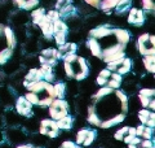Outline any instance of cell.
<instances>
[{
	"label": "cell",
	"mask_w": 155,
	"mask_h": 148,
	"mask_svg": "<svg viewBox=\"0 0 155 148\" xmlns=\"http://www.w3.org/2000/svg\"><path fill=\"white\" fill-rule=\"evenodd\" d=\"M127 113V95L119 88L102 86L93 95L88 107V122L101 129H110L123 122Z\"/></svg>",
	"instance_id": "obj_1"
},
{
	"label": "cell",
	"mask_w": 155,
	"mask_h": 148,
	"mask_svg": "<svg viewBox=\"0 0 155 148\" xmlns=\"http://www.w3.org/2000/svg\"><path fill=\"white\" fill-rule=\"evenodd\" d=\"M60 148H80V146H79V144H76V143H74V142L66 140V142L62 143Z\"/></svg>",
	"instance_id": "obj_35"
},
{
	"label": "cell",
	"mask_w": 155,
	"mask_h": 148,
	"mask_svg": "<svg viewBox=\"0 0 155 148\" xmlns=\"http://www.w3.org/2000/svg\"><path fill=\"white\" fill-rule=\"evenodd\" d=\"M62 58H64L65 73L67 77L74 78L76 81H83L89 76V68L84 57L71 53Z\"/></svg>",
	"instance_id": "obj_4"
},
{
	"label": "cell",
	"mask_w": 155,
	"mask_h": 148,
	"mask_svg": "<svg viewBox=\"0 0 155 148\" xmlns=\"http://www.w3.org/2000/svg\"><path fill=\"white\" fill-rule=\"evenodd\" d=\"M128 148H138L136 144H133V143H128Z\"/></svg>",
	"instance_id": "obj_38"
},
{
	"label": "cell",
	"mask_w": 155,
	"mask_h": 148,
	"mask_svg": "<svg viewBox=\"0 0 155 148\" xmlns=\"http://www.w3.org/2000/svg\"><path fill=\"white\" fill-rule=\"evenodd\" d=\"M154 95H155L154 88H141L138 92V97H140V101H141V105L143 108H147L150 101L154 100Z\"/></svg>",
	"instance_id": "obj_17"
},
{
	"label": "cell",
	"mask_w": 155,
	"mask_h": 148,
	"mask_svg": "<svg viewBox=\"0 0 155 148\" xmlns=\"http://www.w3.org/2000/svg\"><path fill=\"white\" fill-rule=\"evenodd\" d=\"M17 148H34L31 144H22V146H18Z\"/></svg>",
	"instance_id": "obj_37"
},
{
	"label": "cell",
	"mask_w": 155,
	"mask_h": 148,
	"mask_svg": "<svg viewBox=\"0 0 155 148\" xmlns=\"http://www.w3.org/2000/svg\"><path fill=\"white\" fill-rule=\"evenodd\" d=\"M40 72H41V76H43V79H44V81L49 82V83L53 81V78H54V73H53V66L47 65V64H41Z\"/></svg>",
	"instance_id": "obj_23"
},
{
	"label": "cell",
	"mask_w": 155,
	"mask_h": 148,
	"mask_svg": "<svg viewBox=\"0 0 155 148\" xmlns=\"http://www.w3.org/2000/svg\"><path fill=\"white\" fill-rule=\"evenodd\" d=\"M97 136V131L93 130V129H81L78 131L76 134V144L79 146H85L88 147L91 146L92 143H93V140L96 139Z\"/></svg>",
	"instance_id": "obj_9"
},
{
	"label": "cell",
	"mask_w": 155,
	"mask_h": 148,
	"mask_svg": "<svg viewBox=\"0 0 155 148\" xmlns=\"http://www.w3.org/2000/svg\"><path fill=\"white\" fill-rule=\"evenodd\" d=\"M153 132H154V129L145 126L142 123L136 127V136L141 138V139H153Z\"/></svg>",
	"instance_id": "obj_20"
},
{
	"label": "cell",
	"mask_w": 155,
	"mask_h": 148,
	"mask_svg": "<svg viewBox=\"0 0 155 148\" xmlns=\"http://www.w3.org/2000/svg\"><path fill=\"white\" fill-rule=\"evenodd\" d=\"M76 48H78V46L75 43H65V44H62V46H60L58 49H57L58 53H60V58L65 57L67 55H71V53H75Z\"/></svg>",
	"instance_id": "obj_21"
},
{
	"label": "cell",
	"mask_w": 155,
	"mask_h": 148,
	"mask_svg": "<svg viewBox=\"0 0 155 148\" xmlns=\"http://www.w3.org/2000/svg\"><path fill=\"white\" fill-rule=\"evenodd\" d=\"M142 5L146 11H154V5H155V2L154 0H142Z\"/></svg>",
	"instance_id": "obj_34"
},
{
	"label": "cell",
	"mask_w": 155,
	"mask_h": 148,
	"mask_svg": "<svg viewBox=\"0 0 155 148\" xmlns=\"http://www.w3.org/2000/svg\"><path fill=\"white\" fill-rule=\"evenodd\" d=\"M54 33H67V25L60 18L53 22V34Z\"/></svg>",
	"instance_id": "obj_29"
},
{
	"label": "cell",
	"mask_w": 155,
	"mask_h": 148,
	"mask_svg": "<svg viewBox=\"0 0 155 148\" xmlns=\"http://www.w3.org/2000/svg\"><path fill=\"white\" fill-rule=\"evenodd\" d=\"M129 41L130 35L124 29L100 26L89 31L87 47L94 57L109 64L125 56L124 51Z\"/></svg>",
	"instance_id": "obj_2"
},
{
	"label": "cell",
	"mask_w": 155,
	"mask_h": 148,
	"mask_svg": "<svg viewBox=\"0 0 155 148\" xmlns=\"http://www.w3.org/2000/svg\"><path fill=\"white\" fill-rule=\"evenodd\" d=\"M72 4V0H57L56 3V11H61V9L66 8L67 5Z\"/></svg>",
	"instance_id": "obj_32"
},
{
	"label": "cell",
	"mask_w": 155,
	"mask_h": 148,
	"mask_svg": "<svg viewBox=\"0 0 155 148\" xmlns=\"http://www.w3.org/2000/svg\"><path fill=\"white\" fill-rule=\"evenodd\" d=\"M16 111L18 115L30 117L32 115V104L27 99H25V96H21V97H18L16 101Z\"/></svg>",
	"instance_id": "obj_13"
},
{
	"label": "cell",
	"mask_w": 155,
	"mask_h": 148,
	"mask_svg": "<svg viewBox=\"0 0 155 148\" xmlns=\"http://www.w3.org/2000/svg\"><path fill=\"white\" fill-rule=\"evenodd\" d=\"M130 68H132V61H130V58L124 56L116 61L109 62L106 69H109L110 72H116L120 76H123V74H127L130 70Z\"/></svg>",
	"instance_id": "obj_8"
},
{
	"label": "cell",
	"mask_w": 155,
	"mask_h": 148,
	"mask_svg": "<svg viewBox=\"0 0 155 148\" xmlns=\"http://www.w3.org/2000/svg\"><path fill=\"white\" fill-rule=\"evenodd\" d=\"M128 22L134 25V26H141V25L145 22V14L141 9L137 8H132L129 12L128 16Z\"/></svg>",
	"instance_id": "obj_16"
},
{
	"label": "cell",
	"mask_w": 155,
	"mask_h": 148,
	"mask_svg": "<svg viewBox=\"0 0 155 148\" xmlns=\"http://www.w3.org/2000/svg\"><path fill=\"white\" fill-rule=\"evenodd\" d=\"M38 26L40 27L43 35H44L47 39H51L53 37V22H51L49 19L47 18V14H45V17L38 23Z\"/></svg>",
	"instance_id": "obj_19"
},
{
	"label": "cell",
	"mask_w": 155,
	"mask_h": 148,
	"mask_svg": "<svg viewBox=\"0 0 155 148\" xmlns=\"http://www.w3.org/2000/svg\"><path fill=\"white\" fill-rule=\"evenodd\" d=\"M45 11L43 8H39V9H36V11H34L32 13H31V18H32V22L35 23V25H38L39 22L41 21L43 18L45 17Z\"/></svg>",
	"instance_id": "obj_30"
},
{
	"label": "cell",
	"mask_w": 155,
	"mask_h": 148,
	"mask_svg": "<svg viewBox=\"0 0 155 148\" xmlns=\"http://www.w3.org/2000/svg\"><path fill=\"white\" fill-rule=\"evenodd\" d=\"M47 18L49 19L51 22H54L56 19L60 18V13H58V11H49L47 13Z\"/></svg>",
	"instance_id": "obj_33"
},
{
	"label": "cell",
	"mask_w": 155,
	"mask_h": 148,
	"mask_svg": "<svg viewBox=\"0 0 155 148\" xmlns=\"http://www.w3.org/2000/svg\"><path fill=\"white\" fill-rule=\"evenodd\" d=\"M43 79V76H41V72L40 69H36V68H32L30 69V72L27 73V76L25 78V81H23V86L27 87L28 85H31V83H35V82H39Z\"/></svg>",
	"instance_id": "obj_18"
},
{
	"label": "cell",
	"mask_w": 155,
	"mask_h": 148,
	"mask_svg": "<svg viewBox=\"0 0 155 148\" xmlns=\"http://www.w3.org/2000/svg\"><path fill=\"white\" fill-rule=\"evenodd\" d=\"M132 5V0H120V2L115 5V11L118 14H122L124 12H127Z\"/></svg>",
	"instance_id": "obj_26"
},
{
	"label": "cell",
	"mask_w": 155,
	"mask_h": 148,
	"mask_svg": "<svg viewBox=\"0 0 155 148\" xmlns=\"http://www.w3.org/2000/svg\"><path fill=\"white\" fill-rule=\"evenodd\" d=\"M54 95L56 99H65V93H66V85L64 82H57L54 86Z\"/></svg>",
	"instance_id": "obj_27"
},
{
	"label": "cell",
	"mask_w": 155,
	"mask_h": 148,
	"mask_svg": "<svg viewBox=\"0 0 155 148\" xmlns=\"http://www.w3.org/2000/svg\"><path fill=\"white\" fill-rule=\"evenodd\" d=\"M84 2L88 4V5H92L94 8H100L101 11L110 13V11L113 8H115V5L120 0H84Z\"/></svg>",
	"instance_id": "obj_12"
},
{
	"label": "cell",
	"mask_w": 155,
	"mask_h": 148,
	"mask_svg": "<svg viewBox=\"0 0 155 148\" xmlns=\"http://www.w3.org/2000/svg\"><path fill=\"white\" fill-rule=\"evenodd\" d=\"M38 2H39V0H13V3L16 4L18 8L26 9V11H28V9H32L35 5H38Z\"/></svg>",
	"instance_id": "obj_24"
},
{
	"label": "cell",
	"mask_w": 155,
	"mask_h": 148,
	"mask_svg": "<svg viewBox=\"0 0 155 148\" xmlns=\"http://www.w3.org/2000/svg\"><path fill=\"white\" fill-rule=\"evenodd\" d=\"M106 86H109V87H111V88H119L120 87V82H116V81H114V79H110L107 81V83H106Z\"/></svg>",
	"instance_id": "obj_36"
},
{
	"label": "cell",
	"mask_w": 155,
	"mask_h": 148,
	"mask_svg": "<svg viewBox=\"0 0 155 148\" xmlns=\"http://www.w3.org/2000/svg\"><path fill=\"white\" fill-rule=\"evenodd\" d=\"M138 118H140V121H141L142 125L154 129V126H155V121H154L155 120V115H154V112H150L147 108H143V109H141L138 112Z\"/></svg>",
	"instance_id": "obj_15"
},
{
	"label": "cell",
	"mask_w": 155,
	"mask_h": 148,
	"mask_svg": "<svg viewBox=\"0 0 155 148\" xmlns=\"http://www.w3.org/2000/svg\"><path fill=\"white\" fill-rule=\"evenodd\" d=\"M53 37H54V41L58 46H62L66 43V33H54Z\"/></svg>",
	"instance_id": "obj_31"
},
{
	"label": "cell",
	"mask_w": 155,
	"mask_h": 148,
	"mask_svg": "<svg viewBox=\"0 0 155 148\" xmlns=\"http://www.w3.org/2000/svg\"><path fill=\"white\" fill-rule=\"evenodd\" d=\"M39 130H40V134L49 138H56L60 132V129H58L57 122L54 120H43L40 122V129Z\"/></svg>",
	"instance_id": "obj_10"
},
{
	"label": "cell",
	"mask_w": 155,
	"mask_h": 148,
	"mask_svg": "<svg viewBox=\"0 0 155 148\" xmlns=\"http://www.w3.org/2000/svg\"><path fill=\"white\" fill-rule=\"evenodd\" d=\"M60 58V53L56 48H47L43 51L41 56L39 57V61L41 64H47V65H51L54 68L57 65V61Z\"/></svg>",
	"instance_id": "obj_11"
},
{
	"label": "cell",
	"mask_w": 155,
	"mask_h": 148,
	"mask_svg": "<svg viewBox=\"0 0 155 148\" xmlns=\"http://www.w3.org/2000/svg\"><path fill=\"white\" fill-rule=\"evenodd\" d=\"M26 88H27V92L25 95V99H27L32 105L49 107L51 103L56 99L53 85L44 79L31 83Z\"/></svg>",
	"instance_id": "obj_3"
},
{
	"label": "cell",
	"mask_w": 155,
	"mask_h": 148,
	"mask_svg": "<svg viewBox=\"0 0 155 148\" xmlns=\"http://www.w3.org/2000/svg\"><path fill=\"white\" fill-rule=\"evenodd\" d=\"M57 126L58 129H62V130H70L72 127V122H74V120H72V117L70 115H66L64 117H61L60 120H57Z\"/></svg>",
	"instance_id": "obj_22"
},
{
	"label": "cell",
	"mask_w": 155,
	"mask_h": 148,
	"mask_svg": "<svg viewBox=\"0 0 155 148\" xmlns=\"http://www.w3.org/2000/svg\"><path fill=\"white\" fill-rule=\"evenodd\" d=\"M137 49L142 56L154 55L155 52V38L150 34H142L137 41Z\"/></svg>",
	"instance_id": "obj_7"
},
{
	"label": "cell",
	"mask_w": 155,
	"mask_h": 148,
	"mask_svg": "<svg viewBox=\"0 0 155 148\" xmlns=\"http://www.w3.org/2000/svg\"><path fill=\"white\" fill-rule=\"evenodd\" d=\"M110 76H111V72L109 70V69H104V70H101V73L98 74V77H97V85L100 86H106V83H107V81L110 79Z\"/></svg>",
	"instance_id": "obj_25"
},
{
	"label": "cell",
	"mask_w": 155,
	"mask_h": 148,
	"mask_svg": "<svg viewBox=\"0 0 155 148\" xmlns=\"http://www.w3.org/2000/svg\"><path fill=\"white\" fill-rule=\"evenodd\" d=\"M136 136V127H129V126H125L123 129L118 130L114 134V138L116 140H122L124 143H130V140Z\"/></svg>",
	"instance_id": "obj_14"
},
{
	"label": "cell",
	"mask_w": 155,
	"mask_h": 148,
	"mask_svg": "<svg viewBox=\"0 0 155 148\" xmlns=\"http://www.w3.org/2000/svg\"><path fill=\"white\" fill-rule=\"evenodd\" d=\"M143 65L146 68V70L150 72V73H154L155 70V58H154V55H147V56H143Z\"/></svg>",
	"instance_id": "obj_28"
},
{
	"label": "cell",
	"mask_w": 155,
	"mask_h": 148,
	"mask_svg": "<svg viewBox=\"0 0 155 148\" xmlns=\"http://www.w3.org/2000/svg\"><path fill=\"white\" fill-rule=\"evenodd\" d=\"M17 41L11 27L0 25V65L5 64L13 55Z\"/></svg>",
	"instance_id": "obj_5"
},
{
	"label": "cell",
	"mask_w": 155,
	"mask_h": 148,
	"mask_svg": "<svg viewBox=\"0 0 155 148\" xmlns=\"http://www.w3.org/2000/svg\"><path fill=\"white\" fill-rule=\"evenodd\" d=\"M66 115H69V103L64 99H54L49 104V116L52 120L57 121Z\"/></svg>",
	"instance_id": "obj_6"
}]
</instances>
